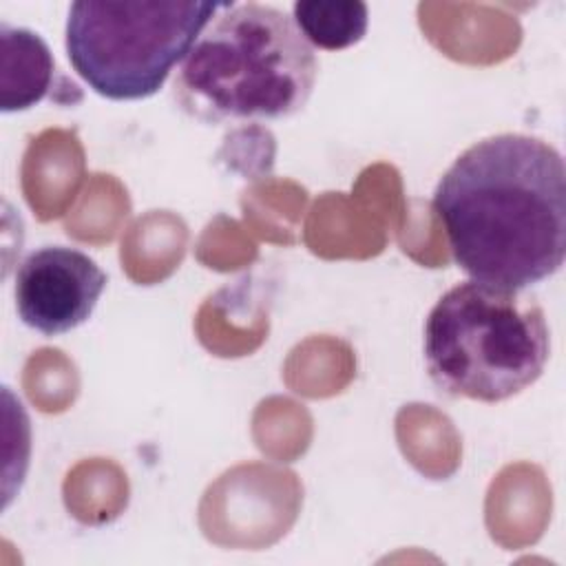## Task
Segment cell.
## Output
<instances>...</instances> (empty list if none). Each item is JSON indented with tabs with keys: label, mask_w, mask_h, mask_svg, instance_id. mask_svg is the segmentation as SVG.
Masks as SVG:
<instances>
[{
	"label": "cell",
	"mask_w": 566,
	"mask_h": 566,
	"mask_svg": "<svg viewBox=\"0 0 566 566\" xmlns=\"http://www.w3.org/2000/svg\"><path fill=\"white\" fill-rule=\"evenodd\" d=\"M431 206L471 281L524 292L564 263L566 168L539 137L475 142L440 177Z\"/></svg>",
	"instance_id": "obj_1"
},
{
	"label": "cell",
	"mask_w": 566,
	"mask_h": 566,
	"mask_svg": "<svg viewBox=\"0 0 566 566\" xmlns=\"http://www.w3.org/2000/svg\"><path fill=\"white\" fill-rule=\"evenodd\" d=\"M316 75L314 46L285 11L230 0L179 64L172 97L203 124L276 122L307 104Z\"/></svg>",
	"instance_id": "obj_2"
},
{
	"label": "cell",
	"mask_w": 566,
	"mask_h": 566,
	"mask_svg": "<svg viewBox=\"0 0 566 566\" xmlns=\"http://www.w3.org/2000/svg\"><path fill=\"white\" fill-rule=\"evenodd\" d=\"M548 356L544 310L522 292L464 281L438 298L424 323L427 371L449 398H513L542 376Z\"/></svg>",
	"instance_id": "obj_3"
},
{
	"label": "cell",
	"mask_w": 566,
	"mask_h": 566,
	"mask_svg": "<svg viewBox=\"0 0 566 566\" xmlns=\"http://www.w3.org/2000/svg\"><path fill=\"white\" fill-rule=\"evenodd\" d=\"M228 2H73L66 55L97 95L135 102L155 95Z\"/></svg>",
	"instance_id": "obj_4"
},
{
	"label": "cell",
	"mask_w": 566,
	"mask_h": 566,
	"mask_svg": "<svg viewBox=\"0 0 566 566\" xmlns=\"http://www.w3.org/2000/svg\"><path fill=\"white\" fill-rule=\"evenodd\" d=\"M106 283L86 252L44 245L27 254L15 272V310L27 327L44 336L66 334L91 318Z\"/></svg>",
	"instance_id": "obj_5"
},
{
	"label": "cell",
	"mask_w": 566,
	"mask_h": 566,
	"mask_svg": "<svg viewBox=\"0 0 566 566\" xmlns=\"http://www.w3.org/2000/svg\"><path fill=\"white\" fill-rule=\"evenodd\" d=\"M2 113L27 111L42 102L53 84V55L46 42L29 31L0 24Z\"/></svg>",
	"instance_id": "obj_6"
},
{
	"label": "cell",
	"mask_w": 566,
	"mask_h": 566,
	"mask_svg": "<svg viewBox=\"0 0 566 566\" xmlns=\"http://www.w3.org/2000/svg\"><path fill=\"white\" fill-rule=\"evenodd\" d=\"M292 20L312 46L340 51L363 40L369 11L358 0H298L292 4Z\"/></svg>",
	"instance_id": "obj_7"
}]
</instances>
